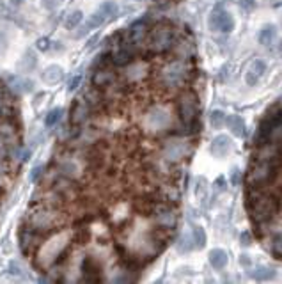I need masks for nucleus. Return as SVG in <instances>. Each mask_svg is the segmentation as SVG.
Listing matches in <instances>:
<instances>
[{"label": "nucleus", "mask_w": 282, "mask_h": 284, "mask_svg": "<svg viewBox=\"0 0 282 284\" xmlns=\"http://www.w3.org/2000/svg\"><path fill=\"white\" fill-rule=\"evenodd\" d=\"M247 208L254 224H268L278 211V201L273 192L264 188L248 187L247 190Z\"/></svg>", "instance_id": "nucleus-1"}, {"label": "nucleus", "mask_w": 282, "mask_h": 284, "mask_svg": "<svg viewBox=\"0 0 282 284\" xmlns=\"http://www.w3.org/2000/svg\"><path fill=\"white\" fill-rule=\"evenodd\" d=\"M62 222H64L62 213L57 211L53 206H39L32 211V215H29V228L38 231L45 238H48L50 235H55Z\"/></svg>", "instance_id": "nucleus-2"}, {"label": "nucleus", "mask_w": 282, "mask_h": 284, "mask_svg": "<svg viewBox=\"0 0 282 284\" xmlns=\"http://www.w3.org/2000/svg\"><path fill=\"white\" fill-rule=\"evenodd\" d=\"M278 176V165L275 157L259 158L254 162L252 169L248 171V187L256 188H266L277 180Z\"/></svg>", "instance_id": "nucleus-3"}, {"label": "nucleus", "mask_w": 282, "mask_h": 284, "mask_svg": "<svg viewBox=\"0 0 282 284\" xmlns=\"http://www.w3.org/2000/svg\"><path fill=\"white\" fill-rule=\"evenodd\" d=\"M160 84L165 89H179L190 79V66L184 59H174L167 62L158 73Z\"/></svg>", "instance_id": "nucleus-4"}, {"label": "nucleus", "mask_w": 282, "mask_h": 284, "mask_svg": "<svg viewBox=\"0 0 282 284\" xmlns=\"http://www.w3.org/2000/svg\"><path fill=\"white\" fill-rule=\"evenodd\" d=\"M177 114L184 126V133H194L197 128V116H199V101L192 91H184L177 100Z\"/></svg>", "instance_id": "nucleus-5"}, {"label": "nucleus", "mask_w": 282, "mask_h": 284, "mask_svg": "<svg viewBox=\"0 0 282 284\" xmlns=\"http://www.w3.org/2000/svg\"><path fill=\"white\" fill-rule=\"evenodd\" d=\"M147 45L153 53H165L174 48V30L165 23H158L147 34Z\"/></svg>", "instance_id": "nucleus-6"}, {"label": "nucleus", "mask_w": 282, "mask_h": 284, "mask_svg": "<svg viewBox=\"0 0 282 284\" xmlns=\"http://www.w3.org/2000/svg\"><path fill=\"white\" fill-rule=\"evenodd\" d=\"M172 124V117H170L169 110L160 107V105H154L144 116V126L147 131H153V133H158V131H165Z\"/></svg>", "instance_id": "nucleus-7"}, {"label": "nucleus", "mask_w": 282, "mask_h": 284, "mask_svg": "<svg viewBox=\"0 0 282 284\" xmlns=\"http://www.w3.org/2000/svg\"><path fill=\"white\" fill-rule=\"evenodd\" d=\"M190 153V142L184 138H170L163 146V157L169 162H179Z\"/></svg>", "instance_id": "nucleus-8"}, {"label": "nucleus", "mask_w": 282, "mask_h": 284, "mask_svg": "<svg viewBox=\"0 0 282 284\" xmlns=\"http://www.w3.org/2000/svg\"><path fill=\"white\" fill-rule=\"evenodd\" d=\"M151 213H153V219L158 228L172 229L174 224H176V213H174V209L170 208L169 204H165V202H156Z\"/></svg>", "instance_id": "nucleus-9"}, {"label": "nucleus", "mask_w": 282, "mask_h": 284, "mask_svg": "<svg viewBox=\"0 0 282 284\" xmlns=\"http://www.w3.org/2000/svg\"><path fill=\"white\" fill-rule=\"evenodd\" d=\"M210 27L213 30H220V32H231L234 29V20L227 11H224L220 6L211 13L210 16Z\"/></svg>", "instance_id": "nucleus-10"}, {"label": "nucleus", "mask_w": 282, "mask_h": 284, "mask_svg": "<svg viewBox=\"0 0 282 284\" xmlns=\"http://www.w3.org/2000/svg\"><path fill=\"white\" fill-rule=\"evenodd\" d=\"M135 60V50L130 43H119L112 52V62L116 66H130Z\"/></svg>", "instance_id": "nucleus-11"}, {"label": "nucleus", "mask_w": 282, "mask_h": 284, "mask_svg": "<svg viewBox=\"0 0 282 284\" xmlns=\"http://www.w3.org/2000/svg\"><path fill=\"white\" fill-rule=\"evenodd\" d=\"M82 273L83 282H100L102 280V266H100L98 259H94L92 256H87L82 263Z\"/></svg>", "instance_id": "nucleus-12"}, {"label": "nucleus", "mask_w": 282, "mask_h": 284, "mask_svg": "<svg viewBox=\"0 0 282 284\" xmlns=\"http://www.w3.org/2000/svg\"><path fill=\"white\" fill-rule=\"evenodd\" d=\"M89 103L83 100H75L71 105V110H69V121H71V124H75V126H80V124H83L87 121V117H89Z\"/></svg>", "instance_id": "nucleus-13"}, {"label": "nucleus", "mask_w": 282, "mask_h": 284, "mask_svg": "<svg viewBox=\"0 0 282 284\" xmlns=\"http://www.w3.org/2000/svg\"><path fill=\"white\" fill-rule=\"evenodd\" d=\"M117 80V75L114 73V69H110V67H98V69L94 71L92 75V86L96 87V89H103V87H109L112 86L114 82Z\"/></svg>", "instance_id": "nucleus-14"}, {"label": "nucleus", "mask_w": 282, "mask_h": 284, "mask_svg": "<svg viewBox=\"0 0 282 284\" xmlns=\"http://www.w3.org/2000/svg\"><path fill=\"white\" fill-rule=\"evenodd\" d=\"M264 71H266V62H264V60H261V59L252 60L247 69V75H245V82H247L250 87L256 86V84L261 80V77L264 75Z\"/></svg>", "instance_id": "nucleus-15"}, {"label": "nucleus", "mask_w": 282, "mask_h": 284, "mask_svg": "<svg viewBox=\"0 0 282 284\" xmlns=\"http://www.w3.org/2000/svg\"><path fill=\"white\" fill-rule=\"evenodd\" d=\"M9 89L15 94H29L34 91V80L27 79V77H11L9 79Z\"/></svg>", "instance_id": "nucleus-16"}, {"label": "nucleus", "mask_w": 282, "mask_h": 284, "mask_svg": "<svg viewBox=\"0 0 282 284\" xmlns=\"http://www.w3.org/2000/svg\"><path fill=\"white\" fill-rule=\"evenodd\" d=\"M36 66H38V55H36V52H32V48L25 50L22 59L16 62V69H18L20 73H23V75L32 73V71L36 69Z\"/></svg>", "instance_id": "nucleus-17"}, {"label": "nucleus", "mask_w": 282, "mask_h": 284, "mask_svg": "<svg viewBox=\"0 0 282 284\" xmlns=\"http://www.w3.org/2000/svg\"><path fill=\"white\" fill-rule=\"evenodd\" d=\"M211 155L217 158H224L227 157V153L231 151V138L227 135H218V137L213 138L210 148Z\"/></svg>", "instance_id": "nucleus-18"}, {"label": "nucleus", "mask_w": 282, "mask_h": 284, "mask_svg": "<svg viewBox=\"0 0 282 284\" xmlns=\"http://www.w3.org/2000/svg\"><path fill=\"white\" fill-rule=\"evenodd\" d=\"M41 79L46 86H57L60 80L64 79V69H62L59 64H50V66L45 67Z\"/></svg>", "instance_id": "nucleus-19"}, {"label": "nucleus", "mask_w": 282, "mask_h": 284, "mask_svg": "<svg viewBox=\"0 0 282 284\" xmlns=\"http://www.w3.org/2000/svg\"><path fill=\"white\" fill-rule=\"evenodd\" d=\"M147 34H149V25L144 20H140V22L133 23L132 29H130V39H132V43L139 45L147 38Z\"/></svg>", "instance_id": "nucleus-20"}, {"label": "nucleus", "mask_w": 282, "mask_h": 284, "mask_svg": "<svg viewBox=\"0 0 282 284\" xmlns=\"http://www.w3.org/2000/svg\"><path fill=\"white\" fill-rule=\"evenodd\" d=\"M210 263H211V266L213 268H217V270H222V268H226V265H227V252L226 251H222V249H213V251H210Z\"/></svg>", "instance_id": "nucleus-21"}, {"label": "nucleus", "mask_w": 282, "mask_h": 284, "mask_svg": "<svg viewBox=\"0 0 282 284\" xmlns=\"http://www.w3.org/2000/svg\"><path fill=\"white\" fill-rule=\"evenodd\" d=\"M59 172L62 178H68V180H76L80 176V167L75 162H62L59 164Z\"/></svg>", "instance_id": "nucleus-22"}, {"label": "nucleus", "mask_w": 282, "mask_h": 284, "mask_svg": "<svg viewBox=\"0 0 282 284\" xmlns=\"http://www.w3.org/2000/svg\"><path fill=\"white\" fill-rule=\"evenodd\" d=\"M275 36H277V29H275V25H264L263 29L259 30V36H257V39H259V43L263 46H270L271 43H273Z\"/></svg>", "instance_id": "nucleus-23"}, {"label": "nucleus", "mask_w": 282, "mask_h": 284, "mask_svg": "<svg viewBox=\"0 0 282 284\" xmlns=\"http://www.w3.org/2000/svg\"><path fill=\"white\" fill-rule=\"evenodd\" d=\"M226 124L236 137H243L245 135V123L240 116H229L226 119Z\"/></svg>", "instance_id": "nucleus-24"}, {"label": "nucleus", "mask_w": 282, "mask_h": 284, "mask_svg": "<svg viewBox=\"0 0 282 284\" xmlns=\"http://www.w3.org/2000/svg\"><path fill=\"white\" fill-rule=\"evenodd\" d=\"M147 73V66L144 62H137L133 64L132 62V67H128V71H126V77H128V80H132V82H135V80H140L144 79Z\"/></svg>", "instance_id": "nucleus-25"}, {"label": "nucleus", "mask_w": 282, "mask_h": 284, "mask_svg": "<svg viewBox=\"0 0 282 284\" xmlns=\"http://www.w3.org/2000/svg\"><path fill=\"white\" fill-rule=\"evenodd\" d=\"M98 11L103 13V16H105L107 20H110L119 13V8H117V4L116 2H112V0H105V2L98 8Z\"/></svg>", "instance_id": "nucleus-26"}, {"label": "nucleus", "mask_w": 282, "mask_h": 284, "mask_svg": "<svg viewBox=\"0 0 282 284\" xmlns=\"http://www.w3.org/2000/svg\"><path fill=\"white\" fill-rule=\"evenodd\" d=\"M82 20H83V15H82V11H78V9L68 13V16H66V20H64L66 29H75V27H78L80 23H82Z\"/></svg>", "instance_id": "nucleus-27"}, {"label": "nucleus", "mask_w": 282, "mask_h": 284, "mask_svg": "<svg viewBox=\"0 0 282 284\" xmlns=\"http://www.w3.org/2000/svg\"><path fill=\"white\" fill-rule=\"evenodd\" d=\"M62 112H64V110L60 109V107H55V109L50 110V112L46 114V117H45V126L46 128L55 126V124L60 121V117H62Z\"/></svg>", "instance_id": "nucleus-28"}, {"label": "nucleus", "mask_w": 282, "mask_h": 284, "mask_svg": "<svg viewBox=\"0 0 282 284\" xmlns=\"http://www.w3.org/2000/svg\"><path fill=\"white\" fill-rule=\"evenodd\" d=\"M252 277L256 280H270L275 277V272L271 268H268V266H257L252 272Z\"/></svg>", "instance_id": "nucleus-29"}, {"label": "nucleus", "mask_w": 282, "mask_h": 284, "mask_svg": "<svg viewBox=\"0 0 282 284\" xmlns=\"http://www.w3.org/2000/svg\"><path fill=\"white\" fill-rule=\"evenodd\" d=\"M192 240L196 243V249H204L206 245V235H204V229L201 226H196L192 231Z\"/></svg>", "instance_id": "nucleus-30"}, {"label": "nucleus", "mask_w": 282, "mask_h": 284, "mask_svg": "<svg viewBox=\"0 0 282 284\" xmlns=\"http://www.w3.org/2000/svg\"><path fill=\"white\" fill-rule=\"evenodd\" d=\"M105 22H107V18H105V16H103V13L96 11V13H94V15H90V16H89V20H87L85 25H87V29L90 30V29H98V27H102Z\"/></svg>", "instance_id": "nucleus-31"}, {"label": "nucleus", "mask_w": 282, "mask_h": 284, "mask_svg": "<svg viewBox=\"0 0 282 284\" xmlns=\"http://www.w3.org/2000/svg\"><path fill=\"white\" fill-rule=\"evenodd\" d=\"M226 114L222 112V110H213V112L210 114V123L213 128H222L224 124H226Z\"/></svg>", "instance_id": "nucleus-32"}, {"label": "nucleus", "mask_w": 282, "mask_h": 284, "mask_svg": "<svg viewBox=\"0 0 282 284\" xmlns=\"http://www.w3.org/2000/svg\"><path fill=\"white\" fill-rule=\"evenodd\" d=\"M271 251H273L275 256L282 258V233L273 236V240H271Z\"/></svg>", "instance_id": "nucleus-33"}, {"label": "nucleus", "mask_w": 282, "mask_h": 284, "mask_svg": "<svg viewBox=\"0 0 282 284\" xmlns=\"http://www.w3.org/2000/svg\"><path fill=\"white\" fill-rule=\"evenodd\" d=\"M194 247V240L192 238H188V236H181V240H179V243H177V251H181V252H186V251H190Z\"/></svg>", "instance_id": "nucleus-34"}, {"label": "nucleus", "mask_w": 282, "mask_h": 284, "mask_svg": "<svg viewBox=\"0 0 282 284\" xmlns=\"http://www.w3.org/2000/svg\"><path fill=\"white\" fill-rule=\"evenodd\" d=\"M53 46V43L50 41L48 38H39L38 41H36V48L39 50V52H50Z\"/></svg>", "instance_id": "nucleus-35"}, {"label": "nucleus", "mask_w": 282, "mask_h": 284, "mask_svg": "<svg viewBox=\"0 0 282 284\" xmlns=\"http://www.w3.org/2000/svg\"><path fill=\"white\" fill-rule=\"evenodd\" d=\"M8 48H9V39H8V36L0 30V57H4L6 53H8Z\"/></svg>", "instance_id": "nucleus-36"}, {"label": "nucleus", "mask_w": 282, "mask_h": 284, "mask_svg": "<svg viewBox=\"0 0 282 284\" xmlns=\"http://www.w3.org/2000/svg\"><path fill=\"white\" fill-rule=\"evenodd\" d=\"M43 171H45V167H43V165H38V167L32 169V171H30V181H32V183L39 181V178L43 176Z\"/></svg>", "instance_id": "nucleus-37"}, {"label": "nucleus", "mask_w": 282, "mask_h": 284, "mask_svg": "<svg viewBox=\"0 0 282 284\" xmlns=\"http://www.w3.org/2000/svg\"><path fill=\"white\" fill-rule=\"evenodd\" d=\"M60 2H62V0H43L41 6L46 9V11H55V9L60 6Z\"/></svg>", "instance_id": "nucleus-38"}, {"label": "nucleus", "mask_w": 282, "mask_h": 284, "mask_svg": "<svg viewBox=\"0 0 282 284\" xmlns=\"http://www.w3.org/2000/svg\"><path fill=\"white\" fill-rule=\"evenodd\" d=\"M80 82H82V75L73 77V79L69 80V84H68V91H69V93H73V91L78 89V87H80Z\"/></svg>", "instance_id": "nucleus-39"}, {"label": "nucleus", "mask_w": 282, "mask_h": 284, "mask_svg": "<svg viewBox=\"0 0 282 284\" xmlns=\"http://www.w3.org/2000/svg\"><path fill=\"white\" fill-rule=\"evenodd\" d=\"M9 273H15V275H23V268L18 261L9 263Z\"/></svg>", "instance_id": "nucleus-40"}, {"label": "nucleus", "mask_w": 282, "mask_h": 284, "mask_svg": "<svg viewBox=\"0 0 282 284\" xmlns=\"http://www.w3.org/2000/svg\"><path fill=\"white\" fill-rule=\"evenodd\" d=\"M240 240H241V245H243V247H248V245H250V242H252V236H250V231L241 233Z\"/></svg>", "instance_id": "nucleus-41"}, {"label": "nucleus", "mask_w": 282, "mask_h": 284, "mask_svg": "<svg viewBox=\"0 0 282 284\" xmlns=\"http://www.w3.org/2000/svg\"><path fill=\"white\" fill-rule=\"evenodd\" d=\"M0 18H9V9L4 0H0Z\"/></svg>", "instance_id": "nucleus-42"}, {"label": "nucleus", "mask_w": 282, "mask_h": 284, "mask_svg": "<svg viewBox=\"0 0 282 284\" xmlns=\"http://www.w3.org/2000/svg\"><path fill=\"white\" fill-rule=\"evenodd\" d=\"M45 98H46L45 93H38V94H36L34 103H32V105H34V109H39V107H41V100H45Z\"/></svg>", "instance_id": "nucleus-43"}, {"label": "nucleus", "mask_w": 282, "mask_h": 284, "mask_svg": "<svg viewBox=\"0 0 282 284\" xmlns=\"http://www.w3.org/2000/svg\"><path fill=\"white\" fill-rule=\"evenodd\" d=\"M231 180H233V183L234 185H240L241 183V174H240V171H233V178H231Z\"/></svg>", "instance_id": "nucleus-44"}, {"label": "nucleus", "mask_w": 282, "mask_h": 284, "mask_svg": "<svg viewBox=\"0 0 282 284\" xmlns=\"http://www.w3.org/2000/svg\"><path fill=\"white\" fill-rule=\"evenodd\" d=\"M240 4L243 6V9H252L254 8V0H240Z\"/></svg>", "instance_id": "nucleus-45"}, {"label": "nucleus", "mask_w": 282, "mask_h": 284, "mask_svg": "<svg viewBox=\"0 0 282 284\" xmlns=\"http://www.w3.org/2000/svg\"><path fill=\"white\" fill-rule=\"evenodd\" d=\"M98 39H100L98 34H96V36H92V38H90L89 41H87V48H92V46L96 45V41H98Z\"/></svg>", "instance_id": "nucleus-46"}, {"label": "nucleus", "mask_w": 282, "mask_h": 284, "mask_svg": "<svg viewBox=\"0 0 282 284\" xmlns=\"http://www.w3.org/2000/svg\"><path fill=\"white\" fill-rule=\"evenodd\" d=\"M240 263H241V265H243V266H248V265H250V259H248V256H240Z\"/></svg>", "instance_id": "nucleus-47"}, {"label": "nucleus", "mask_w": 282, "mask_h": 284, "mask_svg": "<svg viewBox=\"0 0 282 284\" xmlns=\"http://www.w3.org/2000/svg\"><path fill=\"white\" fill-rule=\"evenodd\" d=\"M2 112H4V98L0 94V116H2Z\"/></svg>", "instance_id": "nucleus-48"}, {"label": "nucleus", "mask_w": 282, "mask_h": 284, "mask_svg": "<svg viewBox=\"0 0 282 284\" xmlns=\"http://www.w3.org/2000/svg\"><path fill=\"white\" fill-rule=\"evenodd\" d=\"M11 4L13 6H20V4H22V0H11Z\"/></svg>", "instance_id": "nucleus-49"}, {"label": "nucleus", "mask_w": 282, "mask_h": 284, "mask_svg": "<svg viewBox=\"0 0 282 284\" xmlns=\"http://www.w3.org/2000/svg\"><path fill=\"white\" fill-rule=\"evenodd\" d=\"M0 180H2V176H0Z\"/></svg>", "instance_id": "nucleus-50"}]
</instances>
